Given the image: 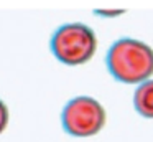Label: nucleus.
<instances>
[{
    "instance_id": "nucleus-1",
    "label": "nucleus",
    "mask_w": 153,
    "mask_h": 142,
    "mask_svg": "<svg viewBox=\"0 0 153 142\" xmlns=\"http://www.w3.org/2000/svg\"><path fill=\"white\" fill-rule=\"evenodd\" d=\"M109 73L120 83L137 84L153 74V50L133 38L117 40L107 51Z\"/></svg>"
},
{
    "instance_id": "nucleus-2",
    "label": "nucleus",
    "mask_w": 153,
    "mask_h": 142,
    "mask_svg": "<svg viewBox=\"0 0 153 142\" xmlns=\"http://www.w3.org/2000/svg\"><path fill=\"white\" fill-rule=\"evenodd\" d=\"M50 48L64 65H82L96 53V33L84 23H66L51 36Z\"/></svg>"
},
{
    "instance_id": "nucleus-3",
    "label": "nucleus",
    "mask_w": 153,
    "mask_h": 142,
    "mask_svg": "<svg viewBox=\"0 0 153 142\" xmlns=\"http://www.w3.org/2000/svg\"><path fill=\"white\" fill-rule=\"evenodd\" d=\"M64 132L74 137L94 135L105 124V111L99 101L87 96L74 98L64 106L61 114Z\"/></svg>"
},
{
    "instance_id": "nucleus-4",
    "label": "nucleus",
    "mask_w": 153,
    "mask_h": 142,
    "mask_svg": "<svg viewBox=\"0 0 153 142\" xmlns=\"http://www.w3.org/2000/svg\"><path fill=\"white\" fill-rule=\"evenodd\" d=\"M133 106L140 116L153 119V79H146L137 88Z\"/></svg>"
},
{
    "instance_id": "nucleus-5",
    "label": "nucleus",
    "mask_w": 153,
    "mask_h": 142,
    "mask_svg": "<svg viewBox=\"0 0 153 142\" xmlns=\"http://www.w3.org/2000/svg\"><path fill=\"white\" fill-rule=\"evenodd\" d=\"M7 124H8V109L5 106V102L0 99V134L5 131Z\"/></svg>"
}]
</instances>
